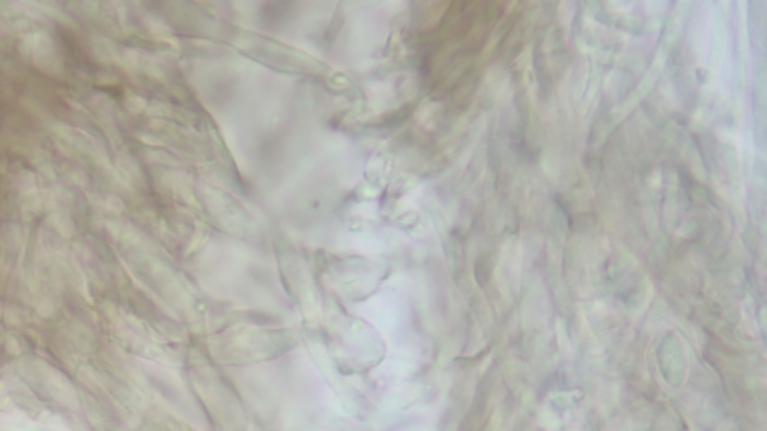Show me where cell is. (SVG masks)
<instances>
[{
    "label": "cell",
    "instance_id": "obj_1",
    "mask_svg": "<svg viewBox=\"0 0 767 431\" xmlns=\"http://www.w3.org/2000/svg\"><path fill=\"white\" fill-rule=\"evenodd\" d=\"M29 54L35 59V65L45 71H59V62H57L56 47L53 41L45 33H38L29 41Z\"/></svg>",
    "mask_w": 767,
    "mask_h": 431
}]
</instances>
